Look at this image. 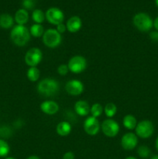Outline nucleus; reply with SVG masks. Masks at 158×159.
Instances as JSON below:
<instances>
[{
    "mask_svg": "<svg viewBox=\"0 0 158 159\" xmlns=\"http://www.w3.org/2000/svg\"><path fill=\"white\" fill-rule=\"evenodd\" d=\"M10 37L15 45L23 47L29 42L30 39V33L23 25H16L11 30Z\"/></svg>",
    "mask_w": 158,
    "mask_h": 159,
    "instance_id": "1",
    "label": "nucleus"
},
{
    "mask_svg": "<svg viewBox=\"0 0 158 159\" xmlns=\"http://www.w3.org/2000/svg\"><path fill=\"white\" fill-rule=\"evenodd\" d=\"M59 90V84L52 79H45L40 82L37 85V91L45 97L55 96Z\"/></svg>",
    "mask_w": 158,
    "mask_h": 159,
    "instance_id": "2",
    "label": "nucleus"
},
{
    "mask_svg": "<svg viewBox=\"0 0 158 159\" xmlns=\"http://www.w3.org/2000/svg\"><path fill=\"white\" fill-rule=\"evenodd\" d=\"M133 24L141 32H147L153 26V21L151 17L144 12H139L133 17Z\"/></svg>",
    "mask_w": 158,
    "mask_h": 159,
    "instance_id": "3",
    "label": "nucleus"
},
{
    "mask_svg": "<svg viewBox=\"0 0 158 159\" xmlns=\"http://www.w3.org/2000/svg\"><path fill=\"white\" fill-rule=\"evenodd\" d=\"M43 41L48 48H57L61 43V35L57 30L49 29L43 34Z\"/></svg>",
    "mask_w": 158,
    "mask_h": 159,
    "instance_id": "4",
    "label": "nucleus"
},
{
    "mask_svg": "<svg viewBox=\"0 0 158 159\" xmlns=\"http://www.w3.org/2000/svg\"><path fill=\"white\" fill-rule=\"evenodd\" d=\"M136 134L141 138H149L154 131L153 123L150 120H143L137 124L136 127Z\"/></svg>",
    "mask_w": 158,
    "mask_h": 159,
    "instance_id": "5",
    "label": "nucleus"
},
{
    "mask_svg": "<svg viewBox=\"0 0 158 159\" xmlns=\"http://www.w3.org/2000/svg\"><path fill=\"white\" fill-rule=\"evenodd\" d=\"M68 66L71 72L78 74L85 70L87 67V61L82 56H74L70 59Z\"/></svg>",
    "mask_w": 158,
    "mask_h": 159,
    "instance_id": "6",
    "label": "nucleus"
},
{
    "mask_svg": "<svg viewBox=\"0 0 158 159\" xmlns=\"http://www.w3.org/2000/svg\"><path fill=\"white\" fill-rule=\"evenodd\" d=\"M45 17L50 23L53 25H57L63 23L64 15L60 9L56 7H51L45 13Z\"/></svg>",
    "mask_w": 158,
    "mask_h": 159,
    "instance_id": "7",
    "label": "nucleus"
},
{
    "mask_svg": "<svg viewBox=\"0 0 158 159\" xmlns=\"http://www.w3.org/2000/svg\"><path fill=\"white\" fill-rule=\"evenodd\" d=\"M43 54L38 48H33L26 52L25 55V61L29 67H36L41 61Z\"/></svg>",
    "mask_w": 158,
    "mask_h": 159,
    "instance_id": "8",
    "label": "nucleus"
},
{
    "mask_svg": "<svg viewBox=\"0 0 158 159\" xmlns=\"http://www.w3.org/2000/svg\"><path fill=\"white\" fill-rule=\"evenodd\" d=\"M102 132L108 138H114L119 131V125L116 121L112 119H107L102 124Z\"/></svg>",
    "mask_w": 158,
    "mask_h": 159,
    "instance_id": "9",
    "label": "nucleus"
},
{
    "mask_svg": "<svg viewBox=\"0 0 158 159\" xmlns=\"http://www.w3.org/2000/svg\"><path fill=\"white\" fill-rule=\"evenodd\" d=\"M99 122L97 118L94 116H90L88 117L84 122V130L88 134L91 136L96 135L99 131Z\"/></svg>",
    "mask_w": 158,
    "mask_h": 159,
    "instance_id": "10",
    "label": "nucleus"
},
{
    "mask_svg": "<svg viewBox=\"0 0 158 159\" xmlns=\"http://www.w3.org/2000/svg\"><path fill=\"white\" fill-rule=\"evenodd\" d=\"M65 89L67 93L71 96H79L83 93L84 85L80 81L74 79L67 82Z\"/></svg>",
    "mask_w": 158,
    "mask_h": 159,
    "instance_id": "11",
    "label": "nucleus"
},
{
    "mask_svg": "<svg viewBox=\"0 0 158 159\" xmlns=\"http://www.w3.org/2000/svg\"><path fill=\"white\" fill-rule=\"evenodd\" d=\"M138 143L137 137L133 133H127L121 140V145L125 150L130 151L136 147Z\"/></svg>",
    "mask_w": 158,
    "mask_h": 159,
    "instance_id": "12",
    "label": "nucleus"
},
{
    "mask_svg": "<svg viewBox=\"0 0 158 159\" xmlns=\"http://www.w3.org/2000/svg\"><path fill=\"white\" fill-rule=\"evenodd\" d=\"M40 110L47 115H54L58 112L59 106L54 101L46 100L40 104Z\"/></svg>",
    "mask_w": 158,
    "mask_h": 159,
    "instance_id": "13",
    "label": "nucleus"
},
{
    "mask_svg": "<svg viewBox=\"0 0 158 159\" xmlns=\"http://www.w3.org/2000/svg\"><path fill=\"white\" fill-rule=\"evenodd\" d=\"M82 26V22L80 17L74 16H71L67 22L66 27L68 30L71 33H76L79 31Z\"/></svg>",
    "mask_w": 158,
    "mask_h": 159,
    "instance_id": "14",
    "label": "nucleus"
},
{
    "mask_svg": "<svg viewBox=\"0 0 158 159\" xmlns=\"http://www.w3.org/2000/svg\"><path fill=\"white\" fill-rule=\"evenodd\" d=\"M90 110H91V108L89 107V104L84 100L77 101L74 105V110H75L76 113L78 114L79 116H86L90 112Z\"/></svg>",
    "mask_w": 158,
    "mask_h": 159,
    "instance_id": "15",
    "label": "nucleus"
},
{
    "mask_svg": "<svg viewBox=\"0 0 158 159\" xmlns=\"http://www.w3.org/2000/svg\"><path fill=\"white\" fill-rule=\"evenodd\" d=\"M29 20V13L27 10L25 9H20L15 12V21L18 23V25L26 24Z\"/></svg>",
    "mask_w": 158,
    "mask_h": 159,
    "instance_id": "16",
    "label": "nucleus"
},
{
    "mask_svg": "<svg viewBox=\"0 0 158 159\" xmlns=\"http://www.w3.org/2000/svg\"><path fill=\"white\" fill-rule=\"evenodd\" d=\"M71 126L67 121H63V122L59 123L58 125L57 126V132L60 136L66 137L71 133Z\"/></svg>",
    "mask_w": 158,
    "mask_h": 159,
    "instance_id": "17",
    "label": "nucleus"
},
{
    "mask_svg": "<svg viewBox=\"0 0 158 159\" xmlns=\"http://www.w3.org/2000/svg\"><path fill=\"white\" fill-rule=\"evenodd\" d=\"M14 20L9 14L4 13L0 16V27L3 29H9L13 26Z\"/></svg>",
    "mask_w": 158,
    "mask_h": 159,
    "instance_id": "18",
    "label": "nucleus"
},
{
    "mask_svg": "<svg viewBox=\"0 0 158 159\" xmlns=\"http://www.w3.org/2000/svg\"><path fill=\"white\" fill-rule=\"evenodd\" d=\"M122 124H123L124 127L129 130H133L136 128V125H137V122H136V119L135 118V116L129 114L125 116L123 120H122Z\"/></svg>",
    "mask_w": 158,
    "mask_h": 159,
    "instance_id": "19",
    "label": "nucleus"
},
{
    "mask_svg": "<svg viewBox=\"0 0 158 159\" xmlns=\"http://www.w3.org/2000/svg\"><path fill=\"white\" fill-rule=\"evenodd\" d=\"M27 78L31 82H37L40 78V70L37 67H30L27 71Z\"/></svg>",
    "mask_w": 158,
    "mask_h": 159,
    "instance_id": "20",
    "label": "nucleus"
},
{
    "mask_svg": "<svg viewBox=\"0 0 158 159\" xmlns=\"http://www.w3.org/2000/svg\"><path fill=\"white\" fill-rule=\"evenodd\" d=\"M32 18L36 23L40 24L44 21L46 17H45V14L43 13V11L40 10V9H35L32 13Z\"/></svg>",
    "mask_w": 158,
    "mask_h": 159,
    "instance_id": "21",
    "label": "nucleus"
},
{
    "mask_svg": "<svg viewBox=\"0 0 158 159\" xmlns=\"http://www.w3.org/2000/svg\"><path fill=\"white\" fill-rule=\"evenodd\" d=\"M29 33L34 37H40L43 34V27L40 24L33 25L29 30Z\"/></svg>",
    "mask_w": 158,
    "mask_h": 159,
    "instance_id": "22",
    "label": "nucleus"
},
{
    "mask_svg": "<svg viewBox=\"0 0 158 159\" xmlns=\"http://www.w3.org/2000/svg\"><path fill=\"white\" fill-rule=\"evenodd\" d=\"M104 111H105V115L108 117H112L115 116V114L117 112V107L112 102H109V103L106 104L104 108Z\"/></svg>",
    "mask_w": 158,
    "mask_h": 159,
    "instance_id": "23",
    "label": "nucleus"
},
{
    "mask_svg": "<svg viewBox=\"0 0 158 159\" xmlns=\"http://www.w3.org/2000/svg\"><path fill=\"white\" fill-rule=\"evenodd\" d=\"M9 151H10V148L8 143L4 140L0 139V157L2 158V157L7 156L8 154L9 153Z\"/></svg>",
    "mask_w": 158,
    "mask_h": 159,
    "instance_id": "24",
    "label": "nucleus"
},
{
    "mask_svg": "<svg viewBox=\"0 0 158 159\" xmlns=\"http://www.w3.org/2000/svg\"><path fill=\"white\" fill-rule=\"evenodd\" d=\"M90 112L91 113V116H94V117L97 118L98 116H101L103 112V107H102V105L99 103H94V105H92Z\"/></svg>",
    "mask_w": 158,
    "mask_h": 159,
    "instance_id": "25",
    "label": "nucleus"
},
{
    "mask_svg": "<svg viewBox=\"0 0 158 159\" xmlns=\"http://www.w3.org/2000/svg\"><path fill=\"white\" fill-rule=\"evenodd\" d=\"M138 155H139V157L143 158H148L150 155V150L147 146L145 145H143L140 146V147L138 148Z\"/></svg>",
    "mask_w": 158,
    "mask_h": 159,
    "instance_id": "26",
    "label": "nucleus"
},
{
    "mask_svg": "<svg viewBox=\"0 0 158 159\" xmlns=\"http://www.w3.org/2000/svg\"><path fill=\"white\" fill-rule=\"evenodd\" d=\"M37 0H23V6L25 9H33L36 6Z\"/></svg>",
    "mask_w": 158,
    "mask_h": 159,
    "instance_id": "27",
    "label": "nucleus"
},
{
    "mask_svg": "<svg viewBox=\"0 0 158 159\" xmlns=\"http://www.w3.org/2000/svg\"><path fill=\"white\" fill-rule=\"evenodd\" d=\"M68 66L67 65H60V66L57 68V72L60 75H65L68 74Z\"/></svg>",
    "mask_w": 158,
    "mask_h": 159,
    "instance_id": "28",
    "label": "nucleus"
},
{
    "mask_svg": "<svg viewBox=\"0 0 158 159\" xmlns=\"http://www.w3.org/2000/svg\"><path fill=\"white\" fill-rule=\"evenodd\" d=\"M150 37L153 41L158 42V31H152L150 34Z\"/></svg>",
    "mask_w": 158,
    "mask_h": 159,
    "instance_id": "29",
    "label": "nucleus"
},
{
    "mask_svg": "<svg viewBox=\"0 0 158 159\" xmlns=\"http://www.w3.org/2000/svg\"><path fill=\"white\" fill-rule=\"evenodd\" d=\"M66 29H67L66 26H65L64 24H63V23H60V24L57 25V29H56V30H57L58 31V32L60 33V34H63V33L65 32Z\"/></svg>",
    "mask_w": 158,
    "mask_h": 159,
    "instance_id": "30",
    "label": "nucleus"
},
{
    "mask_svg": "<svg viewBox=\"0 0 158 159\" xmlns=\"http://www.w3.org/2000/svg\"><path fill=\"white\" fill-rule=\"evenodd\" d=\"M63 159H74V155L73 152H68L64 155Z\"/></svg>",
    "mask_w": 158,
    "mask_h": 159,
    "instance_id": "31",
    "label": "nucleus"
},
{
    "mask_svg": "<svg viewBox=\"0 0 158 159\" xmlns=\"http://www.w3.org/2000/svg\"><path fill=\"white\" fill-rule=\"evenodd\" d=\"M153 26H154L155 29L158 31V16L156 17L154 20V21H153Z\"/></svg>",
    "mask_w": 158,
    "mask_h": 159,
    "instance_id": "32",
    "label": "nucleus"
},
{
    "mask_svg": "<svg viewBox=\"0 0 158 159\" xmlns=\"http://www.w3.org/2000/svg\"><path fill=\"white\" fill-rule=\"evenodd\" d=\"M26 159H40L39 157L36 156V155H32V156H29V158H27Z\"/></svg>",
    "mask_w": 158,
    "mask_h": 159,
    "instance_id": "33",
    "label": "nucleus"
},
{
    "mask_svg": "<svg viewBox=\"0 0 158 159\" xmlns=\"http://www.w3.org/2000/svg\"><path fill=\"white\" fill-rule=\"evenodd\" d=\"M155 145H156V150L158 151V137H157V138H156V144H155Z\"/></svg>",
    "mask_w": 158,
    "mask_h": 159,
    "instance_id": "34",
    "label": "nucleus"
},
{
    "mask_svg": "<svg viewBox=\"0 0 158 159\" xmlns=\"http://www.w3.org/2000/svg\"><path fill=\"white\" fill-rule=\"evenodd\" d=\"M125 159H137V158H134V157H132V156H130V157H127V158H125Z\"/></svg>",
    "mask_w": 158,
    "mask_h": 159,
    "instance_id": "35",
    "label": "nucleus"
},
{
    "mask_svg": "<svg viewBox=\"0 0 158 159\" xmlns=\"http://www.w3.org/2000/svg\"><path fill=\"white\" fill-rule=\"evenodd\" d=\"M150 159H158V155H155V156L152 157Z\"/></svg>",
    "mask_w": 158,
    "mask_h": 159,
    "instance_id": "36",
    "label": "nucleus"
},
{
    "mask_svg": "<svg viewBox=\"0 0 158 159\" xmlns=\"http://www.w3.org/2000/svg\"><path fill=\"white\" fill-rule=\"evenodd\" d=\"M6 159H15V158H12V157H9V158H6Z\"/></svg>",
    "mask_w": 158,
    "mask_h": 159,
    "instance_id": "37",
    "label": "nucleus"
},
{
    "mask_svg": "<svg viewBox=\"0 0 158 159\" xmlns=\"http://www.w3.org/2000/svg\"><path fill=\"white\" fill-rule=\"evenodd\" d=\"M155 2H156V6H158V0H155Z\"/></svg>",
    "mask_w": 158,
    "mask_h": 159,
    "instance_id": "38",
    "label": "nucleus"
}]
</instances>
